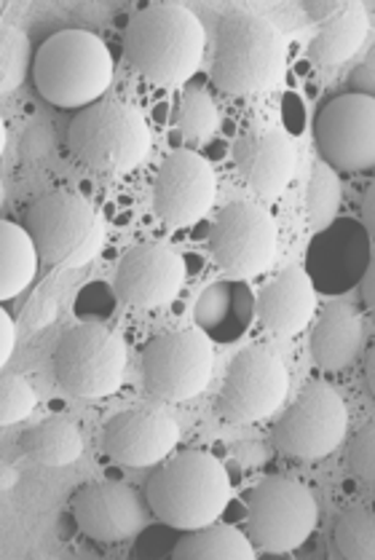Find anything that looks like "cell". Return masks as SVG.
Returning <instances> with one entry per match:
<instances>
[{"instance_id":"15","label":"cell","mask_w":375,"mask_h":560,"mask_svg":"<svg viewBox=\"0 0 375 560\" xmlns=\"http://www.w3.org/2000/svg\"><path fill=\"white\" fill-rule=\"evenodd\" d=\"M218 196L212 164L194 151H175L153 183V212L166 229H188L207 218Z\"/></svg>"},{"instance_id":"33","label":"cell","mask_w":375,"mask_h":560,"mask_svg":"<svg viewBox=\"0 0 375 560\" xmlns=\"http://www.w3.org/2000/svg\"><path fill=\"white\" fill-rule=\"evenodd\" d=\"M362 223H365L367 234L375 240V180L367 186L365 196H362Z\"/></svg>"},{"instance_id":"11","label":"cell","mask_w":375,"mask_h":560,"mask_svg":"<svg viewBox=\"0 0 375 560\" xmlns=\"http://www.w3.org/2000/svg\"><path fill=\"white\" fill-rule=\"evenodd\" d=\"M290 373L282 357L268 347H247L225 373L214 410L228 424H258L282 408Z\"/></svg>"},{"instance_id":"25","label":"cell","mask_w":375,"mask_h":560,"mask_svg":"<svg viewBox=\"0 0 375 560\" xmlns=\"http://www.w3.org/2000/svg\"><path fill=\"white\" fill-rule=\"evenodd\" d=\"M175 137L186 145H201L218 132L220 113L212 94L204 86H188L177 100L175 110Z\"/></svg>"},{"instance_id":"3","label":"cell","mask_w":375,"mask_h":560,"mask_svg":"<svg viewBox=\"0 0 375 560\" xmlns=\"http://www.w3.org/2000/svg\"><path fill=\"white\" fill-rule=\"evenodd\" d=\"M68 145L83 170L105 180H118L145 164L153 137L140 107L124 100H103L83 107L73 118Z\"/></svg>"},{"instance_id":"22","label":"cell","mask_w":375,"mask_h":560,"mask_svg":"<svg viewBox=\"0 0 375 560\" xmlns=\"http://www.w3.org/2000/svg\"><path fill=\"white\" fill-rule=\"evenodd\" d=\"M20 448L40 467H68L83 456V434L73 419L54 416L27 429L20 438Z\"/></svg>"},{"instance_id":"31","label":"cell","mask_w":375,"mask_h":560,"mask_svg":"<svg viewBox=\"0 0 375 560\" xmlns=\"http://www.w3.org/2000/svg\"><path fill=\"white\" fill-rule=\"evenodd\" d=\"M349 83H351V89H354V94H365V97L375 100V40H373L371 51L365 54V59H362V62L351 70Z\"/></svg>"},{"instance_id":"1","label":"cell","mask_w":375,"mask_h":560,"mask_svg":"<svg viewBox=\"0 0 375 560\" xmlns=\"http://www.w3.org/2000/svg\"><path fill=\"white\" fill-rule=\"evenodd\" d=\"M207 30L180 3H156L137 11L124 35V54L148 83L161 89L183 86L204 59Z\"/></svg>"},{"instance_id":"17","label":"cell","mask_w":375,"mask_h":560,"mask_svg":"<svg viewBox=\"0 0 375 560\" xmlns=\"http://www.w3.org/2000/svg\"><path fill=\"white\" fill-rule=\"evenodd\" d=\"M186 264L169 244H137L116 268V293L129 308L153 312L164 308L183 293Z\"/></svg>"},{"instance_id":"14","label":"cell","mask_w":375,"mask_h":560,"mask_svg":"<svg viewBox=\"0 0 375 560\" xmlns=\"http://www.w3.org/2000/svg\"><path fill=\"white\" fill-rule=\"evenodd\" d=\"M317 148L321 159L341 172L375 170V100L341 94L317 116Z\"/></svg>"},{"instance_id":"9","label":"cell","mask_w":375,"mask_h":560,"mask_svg":"<svg viewBox=\"0 0 375 560\" xmlns=\"http://www.w3.org/2000/svg\"><path fill=\"white\" fill-rule=\"evenodd\" d=\"M214 349L201 330L161 332L142 351V384L159 402H188L210 386Z\"/></svg>"},{"instance_id":"35","label":"cell","mask_w":375,"mask_h":560,"mask_svg":"<svg viewBox=\"0 0 375 560\" xmlns=\"http://www.w3.org/2000/svg\"><path fill=\"white\" fill-rule=\"evenodd\" d=\"M365 378H367V386H371V392L375 397V347L367 351V357H365Z\"/></svg>"},{"instance_id":"28","label":"cell","mask_w":375,"mask_h":560,"mask_svg":"<svg viewBox=\"0 0 375 560\" xmlns=\"http://www.w3.org/2000/svg\"><path fill=\"white\" fill-rule=\"evenodd\" d=\"M38 405L33 384L20 373H3L0 378V424L11 427L25 421Z\"/></svg>"},{"instance_id":"13","label":"cell","mask_w":375,"mask_h":560,"mask_svg":"<svg viewBox=\"0 0 375 560\" xmlns=\"http://www.w3.org/2000/svg\"><path fill=\"white\" fill-rule=\"evenodd\" d=\"M70 510L81 534L103 545L132 541L134 536L145 532L151 517H156L148 493L142 497L137 488L116 480L86 482L73 493Z\"/></svg>"},{"instance_id":"19","label":"cell","mask_w":375,"mask_h":560,"mask_svg":"<svg viewBox=\"0 0 375 560\" xmlns=\"http://www.w3.org/2000/svg\"><path fill=\"white\" fill-rule=\"evenodd\" d=\"M306 14L317 25L308 54L319 68H341L365 46L367 27H371L365 3L319 0V3H306Z\"/></svg>"},{"instance_id":"16","label":"cell","mask_w":375,"mask_h":560,"mask_svg":"<svg viewBox=\"0 0 375 560\" xmlns=\"http://www.w3.org/2000/svg\"><path fill=\"white\" fill-rule=\"evenodd\" d=\"M180 440L175 416L161 402H140L107 421L103 448L124 467H153L161 464Z\"/></svg>"},{"instance_id":"29","label":"cell","mask_w":375,"mask_h":560,"mask_svg":"<svg viewBox=\"0 0 375 560\" xmlns=\"http://www.w3.org/2000/svg\"><path fill=\"white\" fill-rule=\"evenodd\" d=\"M30 70V40L22 30L3 27V94L16 92Z\"/></svg>"},{"instance_id":"32","label":"cell","mask_w":375,"mask_h":560,"mask_svg":"<svg viewBox=\"0 0 375 560\" xmlns=\"http://www.w3.org/2000/svg\"><path fill=\"white\" fill-rule=\"evenodd\" d=\"M16 347V327L14 319L9 317V312H0V362L9 365L11 354H14Z\"/></svg>"},{"instance_id":"18","label":"cell","mask_w":375,"mask_h":560,"mask_svg":"<svg viewBox=\"0 0 375 560\" xmlns=\"http://www.w3.org/2000/svg\"><path fill=\"white\" fill-rule=\"evenodd\" d=\"M234 164L242 183L263 201H277L295 177V142L282 127L255 121L234 142Z\"/></svg>"},{"instance_id":"21","label":"cell","mask_w":375,"mask_h":560,"mask_svg":"<svg viewBox=\"0 0 375 560\" xmlns=\"http://www.w3.org/2000/svg\"><path fill=\"white\" fill-rule=\"evenodd\" d=\"M312 357L325 373H347L365 347V325L347 303H330L312 332Z\"/></svg>"},{"instance_id":"7","label":"cell","mask_w":375,"mask_h":560,"mask_svg":"<svg viewBox=\"0 0 375 560\" xmlns=\"http://www.w3.org/2000/svg\"><path fill=\"white\" fill-rule=\"evenodd\" d=\"M129 351L116 330L99 322H83L59 338L54 351V375L68 395L79 400H103L124 384Z\"/></svg>"},{"instance_id":"6","label":"cell","mask_w":375,"mask_h":560,"mask_svg":"<svg viewBox=\"0 0 375 560\" xmlns=\"http://www.w3.org/2000/svg\"><path fill=\"white\" fill-rule=\"evenodd\" d=\"M25 229L51 268H83L105 244V220L86 196L51 190L25 212Z\"/></svg>"},{"instance_id":"2","label":"cell","mask_w":375,"mask_h":560,"mask_svg":"<svg viewBox=\"0 0 375 560\" xmlns=\"http://www.w3.org/2000/svg\"><path fill=\"white\" fill-rule=\"evenodd\" d=\"M288 40L268 16L228 11L214 33L212 83L231 97L266 94L282 81Z\"/></svg>"},{"instance_id":"23","label":"cell","mask_w":375,"mask_h":560,"mask_svg":"<svg viewBox=\"0 0 375 560\" xmlns=\"http://www.w3.org/2000/svg\"><path fill=\"white\" fill-rule=\"evenodd\" d=\"M38 247L25 225L11 220L0 223V298L9 301L25 293L38 273Z\"/></svg>"},{"instance_id":"10","label":"cell","mask_w":375,"mask_h":560,"mask_svg":"<svg viewBox=\"0 0 375 560\" xmlns=\"http://www.w3.org/2000/svg\"><path fill=\"white\" fill-rule=\"evenodd\" d=\"M349 432V408L330 384H308L273 427V445L297 462H321L343 443Z\"/></svg>"},{"instance_id":"8","label":"cell","mask_w":375,"mask_h":560,"mask_svg":"<svg viewBox=\"0 0 375 560\" xmlns=\"http://www.w3.org/2000/svg\"><path fill=\"white\" fill-rule=\"evenodd\" d=\"M319 504L312 488L293 478L271 475L263 478L249 493L247 526L249 539L258 550L293 552L317 532Z\"/></svg>"},{"instance_id":"20","label":"cell","mask_w":375,"mask_h":560,"mask_svg":"<svg viewBox=\"0 0 375 560\" xmlns=\"http://www.w3.org/2000/svg\"><path fill=\"white\" fill-rule=\"evenodd\" d=\"M317 312V290L303 268L290 266L260 290L258 317L268 332L293 338L312 325Z\"/></svg>"},{"instance_id":"27","label":"cell","mask_w":375,"mask_h":560,"mask_svg":"<svg viewBox=\"0 0 375 560\" xmlns=\"http://www.w3.org/2000/svg\"><path fill=\"white\" fill-rule=\"evenodd\" d=\"M341 180H338L336 170L327 161H319L314 166L312 183H308V225L312 231H325L336 223L338 210H341Z\"/></svg>"},{"instance_id":"12","label":"cell","mask_w":375,"mask_h":560,"mask_svg":"<svg viewBox=\"0 0 375 560\" xmlns=\"http://www.w3.org/2000/svg\"><path fill=\"white\" fill-rule=\"evenodd\" d=\"M279 229L273 218L253 201H234L214 218L210 255L214 266L231 279L263 273L277 258Z\"/></svg>"},{"instance_id":"34","label":"cell","mask_w":375,"mask_h":560,"mask_svg":"<svg viewBox=\"0 0 375 560\" xmlns=\"http://www.w3.org/2000/svg\"><path fill=\"white\" fill-rule=\"evenodd\" d=\"M362 301L375 314V260L367 266L365 277H362Z\"/></svg>"},{"instance_id":"24","label":"cell","mask_w":375,"mask_h":560,"mask_svg":"<svg viewBox=\"0 0 375 560\" xmlns=\"http://www.w3.org/2000/svg\"><path fill=\"white\" fill-rule=\"evenodd\" d=\"M175 560H255V545L239 528L210 523L188 532L172 550Z\"/></svg>"},{"instance_id":"4","label":"cell","mask_w":375,"mask_h":560,"mask_svg":"<svg viewBox=\"0 0 375 560\" xmlns=\"http://www.w3.org/2000/svg\"><path fill=\"white\" fill-rule=\"evenodd\" d=\"M148 502L153 515L172 528L196 532L210 526L231 502L228 469L207 451H186L148 480Z\"/></svg>"},{"instance_id":"5","label":"cell","mask_w":375,"mask_h":560,"mask_svg":"<svg viewBox=\"0 0 375 560\" xmlns=\"http://www.w3.org/2000/svg\"><path fill=\"white\" fill-rule=\"evenodd\" d=\"M33 75L46 103L92 107L110 89L113 57L105 40L89 30H62L35 54Z\"/></svg>"},{"instance_id":"30","label":"cell","mask_w":375,"mask_h":560,"mask_svg":"<svg viewBox=\"0 0 375 560\" xmlns=\"http://www.w3.org/2000/svg\"><path fill=\"white\" fill-rule=\"evenodd\" d=\"M347 464L356 480L375 486V421H367L349 445Z\"/></svg>"},{"instance_id":"26","label":"cell","mask_w":375,"mask_h":560,"mask_svg":"<svg viewBox=\"0 0 375 560\" xmlns=\"http://www.w3.org/2000/svg\"><path fill=\"white\" fill-rule=\"evenodd\" d=\"M336 550L347 560H375V512L349 508L336 523Z\"/></svg>"}]
</instances>
